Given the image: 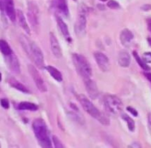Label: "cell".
Returning a JSON list of instances; mask_svg holds the SVG:
<instances>
[{
    "label": "cell",
    "instance_id": "2e32d148",
    "mask_svg": "<svg viewBox=\"0 0 151 148\" xmlns=\"http://www.w3.org/2000/svg\"><path fill=\"white\" fill-rule=\"evenodd\" d=\"M17 18L18 19V22L20 27H22V29H24V30L27 34H30V30L29 28V26L27 24V21H26V18L24 17V15L22 11H20V10H17Z\"/></svg>",
    "mask_w": 151,
    "mask_h": 148
},
{
    "label": "cell",
    "instance_id": "7a4b0ae2",
    "mask_svg": "<svg viewBox=\"0 0 151 148\" xmlns=\"http://www.w3.org/2000/svg\"><path fill=\"white\" fill-rule=\"evenodd\" d=\"M77 98L82 107L85 110V112L88 113L93 118L98 120L103 125H109L110 124L109 119L102 113L100 112L99 110L96 107V106L91 102L89 98H88V97L85 96L83 94H79L77 96Z\"/></svg>",
    "mask_w": 151,
    "mask_h": 148
},
{
    "label": "cell",
    "instance_id": "f1b7e54d",
    "mask_svg": "<svg viewBox=\"0 0 151 148\" xmlns=\"http://www.w3.org/2000/svg\"><path fill=\"white\" fill-rule=\"evenodd\" d=\"M127 110H128V111L130 113V114H133V115L134 116H138L137 110H136V109L133 108V107H127Z\"/></svg>",
    "mask_w": 151,
    "mask_h": 148
},
{
    "label": "cell",
    "instance_id": "44dd1931",
    "mask_svg": "<svg viewBox=\"0 0 151 148\" xmlns=\"http://www.w3.org/2000/svg\"><path fill=\"white\" fill-rule=\"evenodd\" d=\"M38 106L33 103L28 101H22L19 103L18 105V109L21 110H30V111H36L38 110Z\"/></svg>",
    "mask_w": 151,
    "mask_h": 148
},
{
    "label": "cell",
    "instance_id": "d590c367",
    "mask_svg": "<svg viewBox=\"0 0 151 148\" xmlns=\"http://www.w3.org/2000/svg\"><path fill=\"white\" fill-rule=\"evenodd\" d=\"M100 1H101V2H107L108 0H100Z\"/></svg>",
    "mask_w": 151,
    "mask_h": 148
},
{
    "label": "cell",
    "instance_id": "d6a6232c",
    "mask_svg": "<svg viewBox=\"0 0 151 148\" xmlns=\"http://www.w3.org/2000/svg\"><path fill=\"white\" fill-rule=\"evenodd\" d=\"M0 10L1 11H5V7H4V3L2 0H0Z\"/></svg>",
    "mask_w": 151,
    "mask_h": 148
},
{
    "label": "cell",
    "instance_id": "30bf717a",
    "mask_svg": "<svg viewBox=\"0 0 151 148\" xmlns=\"http://www.w3.org/2000/svg\"><path fill=\"white\" fill-rule=\"evenodd\" d=\"M84 82H85L87 93H88L90 98H92V99L96 98L97 96H99V90L96 82L93 80H92L91 78V79H86V80H84Z\"/></svg>",
    "mask_w": 151,
    "mask_h": 148
},
{
    "label": "cell",
    "instance_id": "9a60e30c",
    "mask_svg": "<svg viewBox=\"0 0 151 148\" xmlns=\"http://www.w3.org/2000/svg\"><path fill=\"white\" fill-rule=\"evenodd\" d=\"M133 39V34L130 30L125 28L121 32L120 34V40L121 43L124 46H127L132 42Z\"/></svg>",
    "mask_w": 151,
    "mask_h": 148
},
{
    "label": "cell",
    "instance_id": "ba28073f",
    "mask_svg": "<svg viewBox=\"0 0 151 148\" xmlns=\"http://www.w3.org/2000/svg\"><path fill=\"white\" fill-rule=\"evenodd\" d=\"M27 69H28L29 73L30 74V76H31L32 79H33V82L36 84V87L39 89V91H40L42 93L46 92L47 91V86H46L44 80L42 78L41 75L40 74L39 71L36 70V68L33 65H29L27 66Z\"/></svg>",
    "mask_w": 151,
    "mask_h": 148
},
{
    "label": "cell",
    "instance_id": "9c48e42d",
    "mask_svg": "<svg viewBox=\"0 0 151 148\" xmlns=\"http://www.w3.org/2000/svg\"><path fill=\"white\" fill-rule=\"evenodd\" d=\"M94 57H95L96 63L99 68L104 72H107L110 69V65L109 59L106 55L101 52H95L94 53Z\"/></svg>",
    "mask_w": 151,
    "mask_h": 148
},
{
    "label": "cell",
    "instance_id": "5b68a950",
    "mask_svg": "<svg viewBox=\"0 0 151 148\" xmlns=\"http://www.w3.org/2000/svg\"><path fill=\"white\" fill-rule=\"evenodd\" d=\"M104 104L107 111L113 114H119L123 108L122 101L114 95H106L104 98Z\"/></svg>",
    "mask_w": 151,
    "mask_h": 148
},
{
    "label": "cell",
    "instance_id": "1f68e13d",
    "mask_svg": "<svg viewBox=\"0 0 151 148\" xmlns=\"http://www.w3.org/2000/svg\"><path fill=\"white\" fill-rule=\"evenodd\" d=\"M144 75H145V77L147 78V80L151 83V73H148V72L145 73Z\"/></svg>",
    "mask_w": 151,
    "mask_h": 148
},
{
    "label": "cell",
    "instance_id": "83f0119b",
    "mask_svg": "<svg viewBox=\"0 0 151 148\" xmlns=\"http://www.w3.org/2000/svg\"><path fill=\"white\" fill-rule=\"evenodd\" d=\"M0 103H1V105L2 106V107H4L5 109L9 108V101H8V100L6 99V98H2V99H1Z\"/></svg>",
    "mask_w": 151,
    "mask_h": 148
},
{
    "label": "cell",
    "instance_id": "836d02e7",
    "mask_svg": "<svg viewBox=\"0 0 151 148\" xmlns=\"http://www.w3.org/2000/svg\"><path fill=\"white\" fill-rule=\"evenodd\" d=\"M147 120H148V123H149V124L150 125H151V114H148Z\"/></svg>",
    "mask_w": 151,
    "mask_h": 148
},
{
    "label": "cell",
    "instance_id": "277c9868",
    "mask_svg": "<svg viewBox=\"0 0 151 148\" xmlns=\"http://www.w3.org/2000/svg\"><path fill=\"white\" fill-rule=\"evenodd\" d=\"M73 62L78 73L83 80L91 79L92 76V69L86 58L79 53L73 55Z\"/></svg>",
    "mask_w": 151,
    "mask_h": 148
},
{
    "label": "cell",
    "instance_id": "e575fe53",
    "mask_svg": "<svg viewBox=\"0 0 151 148\" xmlns=\"http://www.w3.org/2000/svg\"><path fill=\"white\" fill-rule=\"evenodd\" d=\"M147 42L150 45V46L151 47V37H148L147 38Z\"/></svg>",
    "mask_w": 151,
    "mask_h": 148
},
{
    "label": "cell",
    "instance_id": "7c38bea8",
    "mask_svg": "<svg viewBox=\"0 0 151 148\" xmlns=\"http://www.w3.org/2000/svg\"><path fill=\"white\" fill-rule=\"evenodd\" d=\"M5 7V11L11 21L15 22L17 19V12L14 8V0H2Z\"/></svg>",
    "mask_w": 151,
    "mask_h": 148
},
{
    "label": "cell",
    "instance_id": "ffe728a7",
    "mask_svg": "<svg viewBox=\"0 0 151 148\" xmlns=\"http://www.w3.org/2000/svg\"><path fill=\"white\" fill-rule=\"evenodd\" d=\"M9 84L11 85V86L13 87V88H14L15 89L18 90V91H21V92L26 93H27L30 92V91H29V90L27 89V88H26V87L24 86L23 84H22L21 82H19V81H17V79H14V78H12V79H10Z\"/></svg>",
    "mask_w": 151,
    "mask_h": 148
},
{
    "label": "cell",
    "instance_id": "4fadbf2b",
    "mask_svg": "<svg viewBox=\"0 0 151 148\" xmlns=\"http://www.w3.org/2000/svg\"><path fill=\"white\" fill-rule=\"evenodd\" d=\"M50 48H51L52 52L53 55L58 59H60L62 56V49H61L60 45H59L58 40L56 39V36L53 33H50Z\"/></svg>",
    "mask_w": 151,
    "mask_h": 148
},
{
    "label": "cell",
    "instance_id": "603a6c76",
    "mask_svg": "<svg viewBox=\"0 0 151 148\" xmlns=\"http://www.w3.org/2000/svg\"><path fill=\"white\" fill-rule=\"evenodd\" d=\"M133 56H134L136 61L137 62L138 65H139V66H140L141 68L144 70H145V71L150 70V67L147 65V63H145V62H144L143 59H142V58L139 56V54H138L137 52L133 51Z\"/></svg>",
    "mask_w": 151,
    "mask_h": 148
},
{
    "label": "cell",
    "instance_id": "e0dca14e",
    "mask_svg": "<svg viewBox=\"0 0 151 148\" xmlns=\"http://www.w3.org/2000/svg\"><path fill=\"white\" fill-rule=\"evenodd\" d=\"M54 6L59 13L63 15L68 16L69 14L68 4L66 0H54Z\"/></svg>",
    "mask_w": 151,
    "mask_h": 148
},
{
    "label": "cell",
    "instance_id": "8992f818",
    "mask_svg": "<svg viewBox=\"0 0 151 148\" xmlns=\"http://www.w3.org/2000/svg\"><path fill=\"white\" fill-rule=\"evenodd\" d=\"M87 11L88 8L83 5H81L79 9V16L75 23V32L78 36H83L86 31L87 26Z\"/></svg>",
    "mask_w": 151,
    "mask_h": 148
},
{
    "label": "cell",
    "instance_id": "7402d4cb",
    "mask_svg": "<svg viewBox=\"0 0 151 148\" xmlns=\"http://www.w3.org/2000/svg\"><path fill=\"white\" fill-rule=\"evenodd\" d=\"M0 51L5 56H8L13 53L8 43L4 40H0Z\"/></svg>",
    "mask_w": 151,
    "mask_h": 148
},
{
    "label": "cell",
    "instance_id": "ac0fdd59",
    "mask_svg": "<svg viewBox=\"0 0 151 148\" xmlns=\"http://www.w3.org/2000/svg\"><path fill=\"white\" fill-rule=\"evenodd\" d=\"M56 22H57V24L59 25V29H60L61 32L63 34V36H65L67 40H69L70 39V33L69 30H68V27L67 26V24H65V22L62 20V19L60 17L56 15Z\"/></svg>",
    "mask_w": 151,
    "mask_h": 148
},
{
    "label": "cell",
    "instance_id": "484cf974",
    "mask_svg": "<svg viewBox=\"0 0 151 148\" xmlns=\"http://www.w3.org/2000/svg\"><path fill=\"white\" fill-rule=\"evenodd\" d=\"M107 7L111 9H118L119 8V4L116 2V1H114V0H110L108 1L107 4Z\"/></svg>",
    "mask_w": 151,
    "mask_h": 148
},
{
    "label": "cell",
    "instance_id": "4dcf8cb0",
    "mask_svg": "<svg viewBox=\"0 0 151 148\" xmlns=\"http://www.w3.org/2000/svg\"><path fill=\"white\" fill-rule=\"evenodd\" d=\"M147 24L148 30L151 33V18H148L147 19Z\"/></svg>",
    "mask_w": 151,
    "mask_h": 148
},
{
    "label": "cell",
    "instance_id": "3957f363",
    "mask_svg": "<svg viewBox=\"0 0 151 148\" xmlns=\"http://www.w3.org/2000/svg\"><path fill=\"white\" fill-rule=\"evenodd\" d=\"M33 132L38 142L42 147H51L52 143L49 136L48 130L45 121L42 119H36L32 124Z\"/></svg>",
    "mask_w": 151,
    "mask_h": 148
},
{
    "label": "cell",
    "instance_id": "cb8c5ba5",
    "mask_svg": "<svg viewBox=\"0 0 151 148\" xmlns=\"http://www.w3.org/2000/svg\"><path fill=\"white\" fill-rule=\"evenodd\" d=\"M122 119H124V121H126V123H127L129 130H130V131H134L135 121H133L128 115H127V114H122Z\"/></svg>",
    "mask_w": 151,
    "mask_h": 148
},
{
    "label": "cell",
    "instance_id": "f546056e",
    "mask_svg": "<svg viewBox=\"0 0 151 148\" xmlns=\"http://www.w3.org/2000/svg\"><path fill=\"white\" fill-rule=\"evenodd\" d=\"M142 9L145 11H148L151 10V5H144L142 7Z\"/></svg>",
    "mask_w": 151,
    "mask_h": 148
},
{
    "label": "cell",
    "instance_id": "4316f807",
    "mask_svg": "<svg viewBox=\"0 0 151 148\" xmlns=\"http://www.w3.org/2000/svg\"><path fill=\"white\" fill-rule=\"evenodd\" d=\"M142 59L147 64L151 63V52H145L142 55Z\"/></svg>",
    "mask_w": 151,
    "mask_h": 148
},
{
    "label": "cell",
    "instance_id": "8fae6325",
    "mask_svg": "<svg viewBox=\"0 0 151 148\" xmlns=\"http://www.w3.org/2000/svg\"><path fill=\"white\" fill-rule=\"evenodd\" d=\"M7 56V64H8V66L9 67L10 70L12 71L14 73H20V64L19 62V59L17 58V56L14 54V53H12L11 54L8 55Z\"/></svg>",
    "mask_w": 151,
    "mask_h": 148
},
{
    "label": "cell",
    "instance_id": "5bb4252c",
    "mask_svg": "<svg viewBox=\"0 0 151 148\" xmlns=\"http://www.w3.org/2000/svg\"><path fill=\"white\" fill-rule=\"evenodd\" d=\"M131 59L129 53L125 50H122L119 53L118 56V62L119 65L123 68H127L130 65Z\"/></svg>",
    "mask_w": 151,
    "mask_h": 148
},
{
    "label": "cell",
    "instance_id": "d4e9b609",
    "mask_svg": "<svg viewBox=\"0 0 151 148\" xmlns=\"http://www.w3.org/2000/svg\"><path fill=\"white\" fill-rule=\"evenodd\" d=\"M52 139H53V144H54L55 147H57V148L65 147L64 144L62 143V142L60 141V139H59L57 136H53Z\"/></svg>",
    "mask_w": 151,
    "mask_h": 148
},
{
    "label": "cell",
    "instance_id": "52a82bcc",
    "mask_svg": "<svg viewBox=\"0 0 151 148\" xmlns=\"http://www.w3.org/2000/svg\"><path fill=\"white\" fill-rule=\"evenodd\" d=\"M27 17L31 27L34 30H38L40 27V10L34 2H30L28 3Z\"/></svg>",
    "mask_w": 151,
    "mask_h": 148
},
{
    "label": "cell",
    "instance_id": "8d00e7d4",
    "mask_svg": "<svg viewBox=\"0 0 151 148\" xmlns=\"http://www.w3.org/2000/svg\"><path fill=\"white\" fill-rule=\"evenodd\" d=\"M2 80V74L0 73V81Z\"/></svg>",
    "mask_w": 151,
    "mask_h": 148
},
{
    "label": "cell",
    "instance_id": "d6986e66",
    "mask_svg": "<svg viewBox=\"0 0 151 148\" xmlns=\"http://www.w3.org/2000/svg\"><path fill=\"white\" fill-rule=\"evenodd\" d=\"M45 68L47 70V72L50 73V76L55 80H56L57 82H62V79H62V75L59 70H57L56 68H54L53 66H47Z\"/></svg>",
    "mask_w": 151,
    "mask_h": 148
},
{
    "label": "cell",
    "instance_id": "6da1fadb",
    "mask_svg": "<svg viewBox=\"0 0 151 148\" xmlns=\"http://www.w3.org/2000/svg\"><path fill=\"white\" fill-rule=\"evenodd\" d=\"M22 45L23 46V48L25 50L26 53L28 55L29 57L33 61L36 67H38L40 69H42L45 67V61L44 56L42 52L41 49L39 47V46L35 42H30L28 39L24 36H21Z\"/></svg>",
    "mask_w": 151,
    "mask_h": 148
}]
</instances>
